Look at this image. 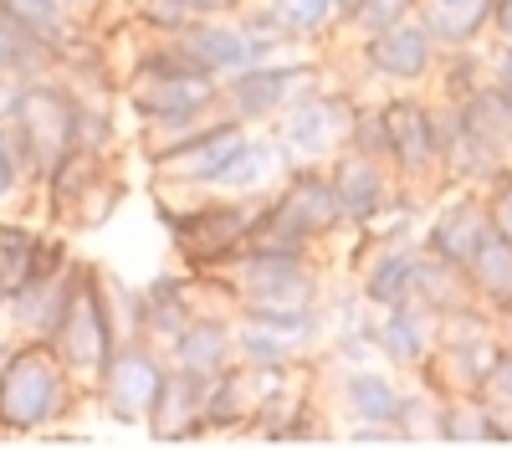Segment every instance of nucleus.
Segmentation results:
<instances>
[{"label":"nucleus","instance_id":"42","mask_svg":"<svg viewBox=\"0 0 512 451\" xmlns=\"http://www.w3.org/2000/svg\"><path fill=\"white\" fill-rule=\"evenodd\" d=\"M0 323H6V287H0Z\"/></svg>","mask_w":512,"mask_h":451},{"label":"nucleus","instance_id":"31","mask_svg":"<svg viewBox=\"0 0 512 451\" xmlns=\"http://www.w3.org/2000/svg\"><path fill=\"white\" fill-rule=\"evenodd\" d=\"M226 113V108H221ZM221 113H175V118H139V149L149 164H159L164 154H175L180 144H190L200 129H210Z\"/></svg>","mask_w":512,"mask_h":451},{"label":"nucleus","instance_id":"18","mask_svg":"<svg viewBox=\"0 0 512 451\" xmlns=\"http://www.w3.org/2000/svg\"><path fill=\"white\" fill-rule=\"evenodd\" d=\"M205 390H210L205 375H190V369L169 364V375H164V385H159V400H154V410H149L144 431H149L154 441H169V446L210 436V431H205Z\"/></svg>","mask_w":512,"mask_h":451},{"label":"nucleus","instance_id":"30","mask_svg":"<svg viewBox=\"0 0 512 451\" xmlns=\"http://www.w3.org/2000/svg\"><path fill=\"white\" fill-rule=\"evenodd\" d=\"M0 11H6L11 21H21L26 31L57 41V47H67V41L82 31V21H77V11L67 6V0H0Z\"/></svg>","mask_w":512,"mask_h":451},{"label":"nucleus","instance_id":"21","mask_svg":"<svg viewBox=\"0 0 512 451\" xmlns=\"http://www.w3.org/2000/svg\"><path fill=\"white\" fill-rule=\"evenodd\" d=\"M420 257L425 246H410L405 236L400 241H379L369 262H364V277H359V303L364 308H395V303H415V272H420Z\"/></svg>","mask_w":512,"mask_h":451},{"label":"nucleus","instance_id":"39","mask_svg":"<svg viewBox=\"0 0 512 451\" xmlns=\"http://www.w3.org/2000/svg\"><path fill=\"white\" fill-rule=\"evenodd\" d=\"M349 441L354 446H400V431L395 426H354Z\"/></svg>","mask_w":512,"mask_h":451},{"label":"nucleus","instance_id":"20","mask_svg":"<svg viewBox=\"0 0 512 451\" xmlns=\"http://www.w3.org/2000/svg\"><path fill=\"white\" fill-rule=\"evenodd\" d=\"M169 364H180L190 369V375H205V380H216L221 369L236 364V328H231V308H200L185 328H180V339L164 349Z\"/></svg>","mask_w":512,"mask_h":451},{"label":"nucleus","instance_id":"2","mask_svg":"<svg viewBox=\"0 0 512 451\" xmlns=\"http://www.w3.org/2000/svg\"><path fill=\"white\" fill-rule=\"evenodd\" d=\"M77 400L82 385L47 339H16L0 354V436H47Z\"/></svg>","mask_w":512,"mask_h":451},{"label":"nucleus","instance_id":"38","mask_svg":"<svg viewBox=\"0 0 512 451\" xmlns=\"http://www.w3.org/2000/svg\"><path fill=\"white\" fill-rule=\"evenodd\" d=\"M487 82H492V88H502V93H512V41H507V47H497V57L487 62Z\"/></svg>","mask_w":512,"mask_h":451},{"label":"nucleus","instance_id":"37","mask_svg":"<svg viewBox=\"0 0 512 451\" xmlns=\"http://www.w3.org/2000/svg\"><path fill=\"white\" fill-rule=\"evenodd\" d=\"M487 211H492V231L512 241V170H502L487 190Z\"/></svg>","mask_w":512,"mask_h":451},{"label":"nucleus","instance_id":"14","mask_svg":"<svg viewBox=\"0 0 512 451\" xmlns=\"http://www.w3.org/2000/svg\"><path fill=\"white\" fill-rule=\"evenodd\" d=\"M328 180L338 195V211H344L349 231H364L374 216H384L395 205V175H390V159L364 154V149H344L328 159Z\"/></svg>","mask_w":512,"mask_h":451},{"label":"nucleus","instance_id":"17","mask_svg":"<svg viewBox=\"0 0 512 451\" xmlns=\"http://www.w3.org/2000/svg\"><path fill=\"white\" fill-rule=\"evenodd\" d=\"M236 328V359L241 364H297L313 349L318 318H262V313H231Z\"/></svg>","mask_w":512,"mask_h":451},{"label":"nucleus","instance_id":"16","mask_svg":"<svg viewBox=\"0 0 512 451\" xmlns=\"http://www.w3.org/2000/svg\"><path fill=\"white\" fill-rule=\"evenodd\" d=\"M492 236V211H487V195H477V185L456 190L451 200H441V211L431 216V226H425V252L451 262L466 272V262L477 257V246Z\"/></svg>","mask_w":512,"mask_h":451},{"label":"nucleus","instance_id":"19","mask_svg":"<svg viewBox=\"0 0 512 451\" xmlns=\"http://www.w3.org/2000/svg\"><path fill=\"white\" fill-rule=\"evenodd\" d=\"M436 339H441V313H431L425 303H395L379 308L374 318V349L395 369H425V359L436 354Z\"/></svg>","mask_w":512,"mask_h":451},{"label":"nucleus","instance_id":"29","mask_svg":"<svg viewBox=\"0 0 512 451\" xmlns=\"http://www.w3.org/2000/svg\"><path fill=\"white\" fill-rule=\"evenodd\" d=\"M262 11L287 36V47H292V41H323L328 31H338L333 0H262Z\"/></svg>","mask_w":512,"mask_h":451},{"label":"nucleus","instance_id":"32","mask_svg":"<svg viewBox=\"0 0 512 451\" xmlns=\"http://www.w3.org/2000/svg\"><path fill=\"white\" fill-rule=\"evenodd\" d=\"M118 200H123V180H118V170L108 164V170L72 200V211L62 216V226H72V231H98V226L118 211Z\"/></svg>","mask_w":512,"mask_h":451},{"label":"nucleus","instance_id":"13","mask_svg":"<svg viewBox=\"0 0 512 451\" xmlns=\"http://www.w3.org/2000/svg\"><path fill=\"white\" fill-rule=\"evenodd\" d=\"M246 123L221 113L210 129H200L190 144H180L175 154H164L154 164V185H169V190H210L216 185V175L231 164V154L246 144Z\"/></svg>","mask_w":512,"mask_h":451},{"label":"nucleus","instance_id":"28","mask_svg":"<svg viewBox=\"0 0 512 451\" xmlns=\"http://www.w3.org/2000/svg\"><path fill=\"white\" fill-rule=\"evenodd\" d=\"M466 277H472V293L482 308H492V313L512 308V241L492 231L477 246V257L466 262Z\"/></svg>","mask_w":512,"mask_h":451},{"label":"nucleus","instance_id":"11","mask_svg":"<svg viewBox=\"0 0 512 451\" xmlns=\"http://www.w3.org/2000/svg\"><path fill=\"white\" fill-rule=\"evenodd\" d=\"M379 118H384V159H390V170L410 185L436 180L441 175V108L420 103L415 93H400L379 103Z\"/></svg>","mask_w":512,"mask_h":451},{"label":"nucleus","instance_id":"26","mask_svg":"<svg viewBox=\"0 0 512 451\" xmlns=\"http://www.w3.org/2000/svg\"><path fill=\"white\" fill-rule=\"evenodd\" d=\"M57 67H62V47H57V41L26 31L21 21H11L6 11H0V77L26 82V77H52Z\"/></svg>","mask_w":512,"mask_h":451},{"label":"nucleus","instance_id":"7","mask_svg":"<svg viewBox=\"0 0 512 451\" xmlns=\"http://www.w3.org/2000/svg\"><path fill=\"white\" fill-rule=\"evenodd\" d=\"M6 123L16 134V149L26 159L31 185H41L77 149V93L57 72L52 77H26L11 93Z\"/></svg>","mask_w":512,"mask_h":451},{"label":"nucleus","instance_id":"8","mask_svg":"<svg viewBox=\"0 0 512 451\" xmlns=\"http://www.w3.org/2000/svg\"><path fill=\"white\" fill-rule=\"evenodd\" d=\"M354 98L338 88H313L297 93L277 118H272V139L287 149L292 164H328L333 154L349 149V129H354Z\"/></svg>","mask_w":512,"mask_h":451},{"label":"nucleus","instance_id":"5","mask_svg":"<svg viewBox=\"0 0 512 451\" xmlns=\"http://www.w3.org/2000/svg\"><path fill=\"white\" fill-rule=\"evenodd\" d=\"M344 231V211L323 164H292L282 185L267 195V211L256 221L246 246H287V252H313L318 241Z\"/></svg>","mask_w":512,"mask_h":451},{"label":"nucleus","instance_id":"33","mask_svg":"<svg viewBox=\"0 0 512 451\" xmlns=\"http://www.w3.org/2000/svg\"><path fill=\"white\" fill-rule=\"evenodd\" d=\"M400 441H436V426H441V395L431 385L420 390H405L400 400Z\"/></svg>","mask_w":512,"mask_h":451},{"label":"nucleus","instance_id":"3","mask_svg":"<svg viewBox=\"0 0 512 451\" xmlns=\"http://www.w3.org/2000/svg\"><path fill=\"white\" fill-rule=\"evenodd\" d=\"M267 211V195H190L185 205L159 200V221L175 241L185 272H221L246 252V241Z\"/></svg>","mask_w":512,"mask_h":451},{"label":"nucleus","instance_id":"10","mask_svg":"<svg viewBox=\"0 0 512 451\" xmlns=\"http://www.w3.org/2000/svg\"><path fill=\"white\" fill-rule=\"evenodd\" d=\"M169 375V354L149 339H123L103 369V380L93 385V400L108 410L118 426H144L149 410L159 400V385Z\"/></svg>","mask_w":512,"mask_h":451},{"label":"nucleus","instance_id":"35","mask_svg":"<svg viewBox=\"0 0 512 451\" xmlns=\"http://www.w3.org/2000/svg\"><path fill=\"white\" fill-rule=\"evenodd\" d=\"M415 11H420V0H359V11L349 16L344 31H354V36H374V31L395 26V21H405V16H415Z\"/></svg>","mask_w":512,"mask_h":451},{"label":"nucleus","instance_id":"23","mask_svg":"<svg viewBox=\"0 0 512 451\" xmlns=\"http://www.w3.org/2000/svg\"><path fill=\"white\" fill-rule=\"evenodd\" d=\"M292 170V159L277 139H256L246 134V144L231 154V164L216 175V195H272L282 185V175Z\"/></svg>","mask_w":512,"mask_h":451},{"label":"nucleus","instance_id":"6","mask_svg":"<svg viewBox=\"0 0 512 451\" xmlns=\"http://www.w3.org/2000/svg\"><path fill=\"white\" fill-rule=\"evenodd\" d=\"M123 103L139 118H175V113H221V77L200 72L169 36L149 31V47L123 72Z\"/></svg>","mask_w":512,"mask_h":451},{"label":"nucleus","instance_id":"25","mask_svg":"<svg viewBox=\"0 0 512 451\" xmlns=\"http://www.w3.org/2000/svg\"><path fill=\"white\" fill-rule=\"evenodd\" d=\"M420 21L431 26L441 52L477 47L482 31L492 26V0H420Z\"/></svg>","mask_w":512,"mask_h":451},{"label":"nucleus","instance_id":"15","mask_svg":"<svg viewBox=\"0 0 512 451\" xmlns=\"http://www.w3.org/2000/svg\"><path fill=\"white\" fill-rule=\"evenodd\" d=\"M169 47L185 52L200 72L221 77V82L236 77L241 67H256V62H262V57H256V47H251V31H246L241 11H236V16H205V21L185 26V31L169 36Z\"/></svg>","mask_w":512,"mask_h":451},{"label":"nucleus","instance_id":"12","mask_svg":"<svg viewBox=\"0 0 512 451\" xmlns=\"http://www.w3.org/2000/svg\"><path fill=\"white\" fill-rule=\"evenodd\" d=\"M359 62L384 77V82H400V88H415V82H425L436 72L441 62V41L431 36V26L415 16L395 21V26H384L374 36H359Z\"/></svg>","mask_w":512,"mask_h":451},{"label":"nucleus","instance_id":"41","mask_svg":"<svg viewBox=\"0 0 512 451\" xmlns=\"http://www.w3.org/2000/svg\"><path fill=\"white\" fill-rule=\"evenodd\" d=\"M333 11H338V26H349V16L359 11V0H333Z\"/></svg>","mask_w":512,"mask_h":451},{"label":"nucleus","instance_id":"4","mask_svg":"<svg viewBox=\"0 0 512 451\" xmlns=\"http://www.w3.org/2000/svg\"><path fill=\"white\" fill-rule=\"evenodd\" d=\"M57 359L67 364V375L82 385V395H93V385L103 380V369L113 359V349L123 344L118 334V318H113V298H108V272L93 267V262H82L77 272V287H72V298L52 328V339Z\"/></svg>","mask_w":512,"mask_h":451},{"label":"nucleus","instance_id":"40","mask_svg":"<svg viewBox=\"0 0 512 451\" xmlns=\"http://www.w3.org/2000/svg\"><path fill=\"white\" fill-rule=\"evenodd\" d=\"M492 31L512 41V0H492Z\"/></svg>","mask_w":512,"mask_h":451},{"label":"nucleus","instance_id":"1","mask_svg":"<svg viewBox=\"0 0 512 451\" xmlns=\"http://www.w3.org/2000/svg\"><path fill=\"white\" fill-rule=\"evenodd\" d=\"M216 287L236 313L262 318H318L323 308V272L313 252H287V246H246L236 262H226Z\"/></svg>","mask_w":512,"mask_h":451},{"label":"nucleus","instance_id":"27","mask_svg":"<svg viewBox=\"0 0 512 451\" xmlns=\"http://www.w3.org/2000/svg\"><path fill=\"white\" fill-rule=\"evenodd\" d=\"M436 441L472 446V441H497L502 446V421L487 395H441V426Z\"/></svg>","mask_w":512,"mask_h":451},{"label":"nucleus","instance_id":"36","mask_svg":"<svg viewBox=\"0 0 512 451\" xmlns=\"http://www.w3.org/2000/svg\"><path fill=\"white\" fill-rule=\"evenodd\" d=\"M482 395H487L497 410H512V344H497V359H492V369H487Z\"/></svg>","mask_w":512,"mask_h":451},{"label":"nucleus","instance_id":"9","mask_svg":"<svg viewBox=\"0 0 512 451\" xmlns=\"http://www.w3.org/2000/svg\"><path fill=\"white\" fill-rule=\"evenodd\" d=\"M323 77V67L313 57H272V62H256L241 67L236 77L221 82V108L231 118H241L246 129L256 123H272L297 93H308L313 82Z\"/></svg>","mask_w":512,"mask_h":451},{"label":"nucleus","instance_id":"24","mask_svg":"<svg viewBox=\"0 0 512 451\" xmlns=\"http://www.w3.org/2000/svg\"><path fill=\"white\" fill-rule=\"evenodd\" d=\"M47 241H52V231L0 211V287H6V298L21 293V287L36 277L41 257H47Z\"/></svg>","mask_w":512,"mask_h":451},{"label":"nucleus","instance_id":"34","mask_svg":"<svg viewBox=\"0 0 512 451\" xmlns=\"http://www.w3.org/2000/svg\"><path fill=\"white\" fill-rule=\"evenodd\" d=\"M21 195H36L31 175H26V159L16 149V134H11V123L0 118V211L6 205H16Z\"/></svg>","mask_w":512,"mask_h":451},{"label":"nucleus","instance_id":"22","mask_svg":"<svg viewBox=\"0 0 512 451\" xmlns=\"http://www.w3.org/2000/svg\"><path fill=\"white\" fill-rule=\"evenodd\" d=\"M338 400H344L349 421L354 426H395L400 421V380L390 369H374V364H349L344 380H338ZM400 431V426H395Z\"/></svg>","mask_w":512,"mask_h":451}]
</instances>
